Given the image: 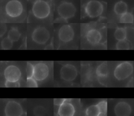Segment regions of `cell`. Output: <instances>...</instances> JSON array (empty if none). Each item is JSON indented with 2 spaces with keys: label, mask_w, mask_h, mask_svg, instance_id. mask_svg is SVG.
Listing matches in <instances>:
<instances>
[{
  "label": "cell",
  "mask_w": 134,
  "mask_h": 116,
  "mask_svg": "<svg viewBox=\"0 0 134 116\" xmlns=\"http://www.w3.org/2000/svg\"><path fill=\"white\" fill-rule=\"evenodd\" d=\"M74 35L73 29L69 25H63L58 31V36L60 40L64 43H68L71 41L73 39Z\"/></svg>",
  "instance_id": "8fae6325"
},
{
  "label": "cell",
  "mask_w": 134,
  "mask_h": 116,
  "mask_svg": "<svg viewBox=\"0 0 134 116\" xmlns=\"http://www.w3.org/2000/svg\"><path fill=\"white\" fill-rule=\"evenodd\" d=\"M75 113V107L67 100L60 105L58 111L59 116H74Z\"/></svg>",
  "instance_id": "4fadbf2b"
},
{
  "label": "cell",
  "mask_w": 134,
  "mask_h": 116,
  "mask_svg": "<svg viewBox=\"0 0 134 116\" xmlns=\"http://www.w3.org/2000/svg\"><path fill=\"white\" fill-rule=\"evenodd\" d=\"M27 87L29 88H36L38 87L37 80L33 77L27 78Z\"/></svg>",
  "instance_id": "484cf974"
},
{
  "label": "cell",
  "mask_w": 134,
  "mask_h": 116,
  "mask_svg": "<svg viewBox=\"0 0 134 116\" xmlns=\"http://www.w3.org/2000/svg\"><path fill=\"white\" fill-rule=\"evenodd\" d=\"M100 114L106 115L107 111V102L106 100H102L96 104Z\"/></svg>",
  "instance_id": "7402d4cb"
},
{
  "label": "cell",
  "mask_w": 134,
  "mask_h": 116,
  "mask_svg": "<svg viewBox=\"0 0 134 116\" xmlns=\"http://www.w3.org/2000/svg\"><path fill=\"white\" fill-rule=\"evenodd\" d=\"M114 110L116 116H130L131 113V106L125 101L118 102L115 105Z\"/></svg>",
  "instance_id": "7c38bea8"
},
{
  "label": "cell",
  "mask_w": 134,
  "mask_h": 116,
  "mask_svg": "<svg viewBox=\"0 0 134 116\" xmlns=\"http://www.w3.org/2000/svg\"><path fill=\"white\" fill-rule=\"evenodd\" d=\"M32 12L37 18H46L50 13V6L44 0H37L32 5Z\"/></svg>",
  "instance_id": "7a4b0ae2"
},
{
  "label": "cell",
  "mask_w": 134,
  "mask_h": 116,
  "mask_svg": "<svg viewBox=\"0 0 134 116\" xmlns=\"http://www.w3.org/2000/svg\"><path fill=\"white\" fill-rule=\"evenodd\" d=\"M114 37L118 41L126 39L127 32L124 28H117L114 32Z\"/></svg>",
  "instance_id": "ac0fdd59"
},
{
  "label": "cell",
  "mask_w": 134,
  "mask_h": 116,
  "mask_svg": "<svg viewBox=\"0 0 134 116\" xmlns=\"http://www.w3.org/2000/svg\"><path fill=\"white\" fill-rule=\"evenodd\" d=\"M117 50H128L129 49V44L126 39L118 41L116 45Z\"/></svg>",
  "instance_id": "603a6c76"
},
{
  "label": "cell",
  "mask_w": 134,
  "mask_h": 116,
  "mask_svg": "<svg viewBox=\"0 0 134 116\" xmlns=\"http://www.w3.org/2000/svg\"><path fill=\"white\" fill-rule=\"evenodd\" d=\"M133 106H134V100H133Z\"/></svg>",
  "instance_id": "f546056e"
},
{
  "label": "cell",
  "mask_w": 134,
  "mask_h": 116,
  "mask_svg": "<svg viewBox=\"0 0 134 116\" xmlns=\"http://www.w3.org/2000/svg\"><path fill=\"white\" fill-rule=\"evenodd\" d=\"M49 69L48 65L43 62H39L34 66L33 78L37 81L45 80L48 76Z\"/></svg>",
  "instance_id": "ba28073f"
},
{
  "label": "cell",
  "mask_w": 134,
  "mask_h": 116,
  "mask_svg": "<svg viewBox=\"0 0 134 116\" xmlns=\"http://www.w3.org/2000/svg\"><path fill=\"white\" fill-rule=\"evenodd\" d=\"M33 113L35 116H44L46 114V110L43 107L38 106L34 109Z\"/></svg>",
  "instance_id": "cb8c5ba5"
},
{
  "label": "cell",
  "mask_w": 134,
  "mask_h": 116,
  "mask_svg": "<svg viewBox=\"0 0 134 116\" xmlns=\"http://www.w3.org/2000/svg\"><path fill=\"white\" fill-rule=\"evenodd\" d=\"M60 77L64 81L70 82L75 79L77 76L76 67L71 64H66L60 69Z\"/></svg>",
  "instance_id": "52a82bcc"
},
{
  "label": "cell",
  "mask_w": 134,
  "mask_h": 116,
  "mask_svg": "<svg viewBox=\"0 0 134 116\" xmlns=\"http://www.w3.org/2000/svg\"><path fill=\"white\" fill-rule=\"evenodd\" d=\"M96 75L100 78H106L108 75V66L107 62L100 64L96 69Z\"/></svg>",
  "instance_id": "9a60e30c"
},
{
  "label": "cell",
  "mask_w": 134,
  "mask_h": 116,
  "mask_svg": "<svg viewBox=\"0 0 134 116\" xmlns=\"http://www.w3.org/2000/svg\"><path fill=\"white\" fill-rule=\"evenodd\" d=\"M21 34L18 29L16 28H12L7 34V37L13 42L17 41L20 38Z\"/></svg>",
  "instance_id": "e0dca14e"
},
{
  "label": "cell",
  "mask_w": 134,
  "mask_h": 116,
  "mask_svg": "<svg viewBox=\"0 0 134 116\" xmlns=\"http://www.w3.org/2000/svg\"><path fill=\"white\" fill-rule=\"evenodd\" d=\"M98 116H106V115H104V114H99Z\"/></svg>",
  "instance_id": "f1b7e54d"
},
{
  "label": "cell",
  "mask_w": 134,
  "mask_h": 116,
  "mask_svg": "<svg viewBox=\"0 0 134 116\" xmlns=\"http://www.w3.org/2000/svg\"><path fill=\"white\" fill-rule=\"evenodd\" d=\"M133 20V15L130 12H126L121 15L119 20L121 23H132Z\"/></svg>",
  "instance_id": "ffe728a7"
},
{
  "label": "cell",
  "mask_w": 134,
  "mask_h": 116,
  "mask_svg": "<svg viewBox=\"0 0 134 116\" xmlns=\"http://www.w3.org/2000/svg\"><path fill=\"white\" fill-rule=\"evenodd\" d=\"M4 112L6 116H21L23 109L18 102L15 101H9L5 106Z\"/></svg>",
  "instance_id": "9c48e42d"
},
{
  "label": "cell",
  "mask_w": 134,
  "mask_h": 116,
  "mask_svg": "<svg viewBox=\"0 0 134 116\" xmlns=\"http://www.w3.org/2000/svg\"><path fill=\"white\" fill-rule=\"evenodd\" d=\"M133 66L129 61L118 64L114 71V76L118 80H123L129 77L133 72Z\"/></svg>",
  "instance_id": "6da1fadb"
},
{
  "label": "cell",
  "mask_w": 134,
  "mask_h": 116,
  "mask_svg": "<svg viewBox=\"0 0 134 116\" xmlns=\"http://www.w3.org/2000/svg\"><path fill=\"white\" fill-rule=\"evenodd\" d=\"M66 99L63 98H55L53 99V103L55 106H60L63 103H64L66 101Z\"/></svg>",
  "instance_id": "83f0119b"
},
{
  "label": "cell",
  "mask_w": 134,
  "mask_h": 116,
  "mask_svg": "<svg viewBox=\"0 0 134 116\" xmlns=\"http://www.w3.org/2000/svg\"><path fill=\"white\" fill-rule=\"evenodd\" d=\"M4 75L7 81H18L21 77V72L16 66L9 65L5 69Z\"/></svg>",
  "instance_id": "30bf717a"
},
{
  "label": "cell",
  "mask_w": 134,
  "mask_h": 116,
  "mask_svg": "<svg viewBox=\"0 0 134 116\" xmlns=\"http://www.w3.org/2000/svg\"><path fill=\"white\" fill-rule=\"evenodd\" d=\"M5 87L7 88H17L20 87V83L18 81H6Z\"/></svg>",
  "instance_id": "4316f807"
},
{
  "label": "cell",
  "mask_w": 134,
  "mask_h": 116,
  "mask_svg": "<svg viewBox=\"0 0 134 116\" xmlns=\"http://www.w3.org/2000/svg\"><path fill=\"white\" fill-rule=\"evenodd\" d=\"M34 65L30 62L27 63L26 67V72H27V78L33 77L34 73Z\"/></svg>",
  "instance_id": "d4e9b609"
},
{
  "label": "cell",
  "mask_w": 134,
  "mask_h": 116,
  "mask_svg": "<svg viewBox=\"0 0 134 116\" xmlns=\"http://www.w3.org/2000/svg\"><path fill=\"white\" fill-rule=\"evenodd\" d=\"M50 33L49 30L44 27H38L36 28L31 35L32 40L38 44L43 45L46 44L50 38Z\"/></svg>",
  "instance_id": "5b68a950"
},
{
  "label": "cell",
  "mask_w": 134,
  "mask_h": 116,
  "mask_svg": "<svg viewBox=\"0 0 134 116\" xmlns=\"http://www.w3.org/2000/svg\"><path fill=\"white\" fill-rule=\"evenodd\" d=\"M13 46V42L10 40L7 37L3 39L1 42L2 48L4 50H9L12 48Z\"/></svg>",
  "instance_id": "44dd1931"
},
{
  "label": "cell",
  "mask_w": 134,
  "mask_h": 116,
  "mask_svg": "<svg viewBox=\"0 0 134 116\" xmlns=\"http://www.w3.org/2000/svg\"><path fill=\"white\" fill-rule=\"evenodd\" d=\"M86 116H98L100 113L96 104H93L87 108L85 111Z\"/></svg>",
  "instance_id": "d6986e66"
},
{
  "label": "cell",
  "mask_w": 134,
  "mask_h": 116,
  "mask_svg": "<svg viewBox=\"0 0 134 116\" xmlns=\"http://www.w3.org/2000/svg\"><path fill=\"white\" fill-rule=\"evenodd\" d=\"M87 40L93 45L98 44L102 38L100 33L95 29H92L89 30L86 35Z\"/></svg>",
  "instance_id": "5bb4252c"
},
{
  "label": "cell",
  "mask_w": 134,
  "mask_h": 116,
  "mask_svg": "<svg viewBox=\"0 0 134 116\" xmlns=\"http://www.w3.org/2000/svg\"><path fill=\"white\" fill-rule=\"evenodd\" d=\"M5 12L10 17H17L23 12V4L18 0H10L5 5Z\"/></svg>",
  "instance_id": "277c9868"
},
{
  "label": "cell",
  "mask_w": 134,
  "mask_h": 116,
  "mask_svg": "<svg viewBox=\"0 0 134 116\" xmlns=\"http://www.w3.org/2000/svg\"><path fill=\"white\" fill-rule=\"evenodd\" d=\"M57 12L61 18L66 20L74 16L76 12V8L72 3L64 2L59 5Z\"/></svg>",
  "instance_id": "8992f818"
},
{
  "label": "cell",
  "mask_w": 134,
  "mask_h": 116,
  "mask_svg": "<svg viewBox=\"0 0 134 116\" xmlns=\"http://www.w3.org/2000/svg\"><path fill=\"white\" fill-rule=\"evenodd\" d=\"M102 3L97 0L88 2L85 7V13L90 18H95L100 16L103 12Z\"/></svg>",
  "instance_id": "3957f363"
},
{
  "label": "cell",
  "mask_w": 134,
  "mask_h": 116,
  "mask_svg": "<svg viewBox=\"0 0 134 116\" xmlns=\"http://www.w3.org/2000/svg\"><path fill=\"white\" fill-rule=\"evenodd\" d=\"M128 6L127 4L122 1L117 2L114 7V12L118 15H122L127 12Z\"/></svg>",
  "instance_id": "2e32d148"
}]
</instances>
